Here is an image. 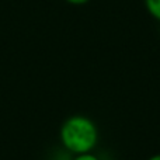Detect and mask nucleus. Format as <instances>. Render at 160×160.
I'll use <instances>...</instances> for the list:
<instances>
[{"mask_svg":"<svg viewBox=\"0 0 160 160\" xmlns=\"http://www.w3.org/2000/svg\"><path fill=\"white\" fill-rule=\"evenodd\" d=\"M61 146L72 155L93 152L98 143V128L86 115H72L63 121L59 129Z\"/></svg>","mask_w":160,"mask_h":160,"instance_id":"1","label":"nucleus"},{"mask_svg":"<svg viewBox=\"0 0 160 160\" xmlns=\"http://www.w3.org/2000/svg\"><path fill=\"white\" fill-rule=\"evenodd\" d=\"M143 6L146 13L155 21L160 22V0H143Z\"/></svg>","mask_w":160,"mask_h":160,"instance_id":"2","label":"nucleus"},{"mask_svg":"<svg viewBox=\"0 0 160 160\" xmlns=\"http://www.w3.org/2000/svg\"><path fill=\"white\" fill-rule=\"evenodd\" d=\"M72 160H100V158L97 155H94L93 152H87V153H79V155H73Z\"/></svg>","mask_w":160,"mask_h":160,"instance_id":"3","label":"nucleus"},{"mask_svg":"<svg viewBox=\"0 0 160 160\" xmlns=\"http://www.w3.org/2000/svg\"><path fill=\"white\" fill-rule=\"evenodd\" d=\"M65 2L70 6H84L87 3H90L91 0H65Z\"/></svg>","mask_w":160,"mask_h":160,"instance_id":"4","label":"nucleus"},{"mask_svg":"<svg viewBox=\"0 0 160 160\" xmlns=\"http://www.w3.org/2000/svg\"><path fill=\"white\" fill-rule=\"evenodd\" d=\"M146 160H160V153H156V155L150 156V158H148Z\"/></svg>","mask_w":160,"mask_h":160,"instance_id":"5","label":"nucleus"}]
</instances>
